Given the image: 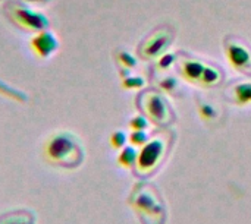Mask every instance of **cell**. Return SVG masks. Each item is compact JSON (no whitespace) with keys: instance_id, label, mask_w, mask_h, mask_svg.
<instances>
[{"instance_id":"277c9868","label":"cell","mask_w":251,"mask_h":224,"mask_svg":"<svg viewBox=\"0 0 251 224\" xmlns=\"http://www.w3.org/2000/svg\"><path fill=\"white\" fill-rule=\"evenodd\" d=\"M0 224H34V214L25 210L12 211L0 217Z\"/></svg>"},{"instance_id":"5b68a950","label":"cell","mask_w":251,"mask_h":224,"mask_svg":"<svg viewBox=\"0 0 251 224\" xmlns=\"http://www.w3.org/2000/svg\"><path fill=\"white\" fill-rule=\"evenodd\" d=\"M121 163L124 164V166H129V164H132V161L135 160V153L131 150V148H126V150H124V153L121 154Z\"/></svg>"},{"instance_id":"3957f363","label":"cell","mask_w":251,"mask_h":224,"mask_svg":"<svg viewBox=\"0 0 251 224\" xmlns=\"http://www.w3.org/2000/svg\"><path fill=\"white\" fill-rule=\"evenodd\" d=\"M57 47H59L57 38L51 32H47V31L38 32L31 40V48L40 57H49V56H51L57 50Z\"/></svg>"},{"instance_id":"6da1fadb","label":"cell","mask_w":251,"mask_h":224,"mask_svg":"<svg viewBox=\"0 0 251 224\" xmlns=\"http://www.w3.org/2000/svg\"><path fill=\"white\" fill-rule=\"evenodd\" d=\"M46 158L60 167L74 169L82 160V150L69 132H59L49 138L44 148Z\"/></svg>"},{"instance_id":"7a4b0ae2","label":"cell","mask_w":251,"mask_h":224,"mask_svg":"<svg viewBox=\"0 0 251 224\" xmlns=\"http://www.w3.org/2000/svg\"><path fill=\"white\" fill-rule=\"evenodd\" d=\"M21 28L24 29H29V31H41L47 26V19L46 16H43L41 13L32 12L29 9H22V7H16L12 10V16H10Z\"/></svg>"},{"instance_id":"8992f818","label":"cell","mask_w":251,"mask_h":224,"mask_svg":"<svg viewBox=\"0 0 251 224\" xmlns=\"http://www.w3.org/2000/svg\"><path fill=\"white\" fill-rule=\"evenodd\" d=\"M112 142H113L115 147H121V145L124 144V136L121 138V132H118V134L112 138Z\"/></svg>"}]
</instances>
